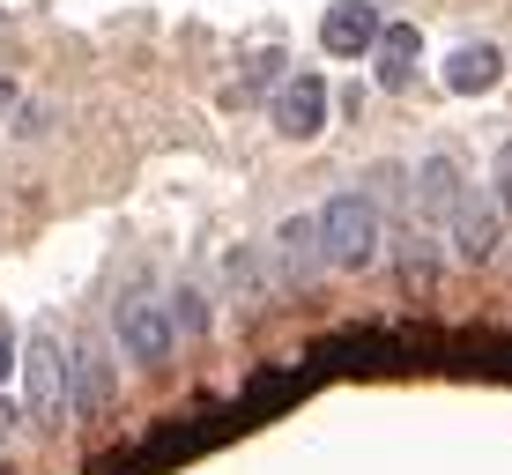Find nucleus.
Wrapping results in <instances>:
<instances>
[{
    "instance_id": "obj_14",
    "label": "nucleus",
    "mask_w": 512,
    "mask_h": 475,
    "mask_svg": "<svg viewBox=\"0 0 512 475\" xmlns=\"http://www.w3.org/2000/svg\"><path fill=\"white\" fill-rule=\"evenodd\" d=\"M223 275H231L238 290H260V283H268V268H260L253 245H231V253H223Z\"/></svg>"
},
{
    "instance_id": "obj_19",
    "label": "nucleus",
    "mask_w": 512,
    "mask_h": 475,
    "mask_svg": "<svg viewBox=\"0 0 512 475\" xmlns=\"http://www.w3.org/2000/svg\"><path fill=\"white\" fill-rule=\"evenodd\" d=\"M334 104H342V112L357 119V112H364V82H342V90H334Z\"/></svg>"
},
{
    "instance_id": "obj_13",
    "label": "nucleus",
    "mask_w": 512,
    "mask_h": 475,
    "mask_svg": "<svg viewBox=\"0 0 512 475\" xmlns=\"http://www.w3.org/2000/svg\"><path fill=\"white\" fill-rule=\"evenodd\" d=\"M164 305H171V327H179V334H208V297L201 290H164Z\"/></svg>"
},
{
    "instance_id": "obj_17",
    "label": "nucleus",
    "mask_w": 512,
    "mask_h": 475,
    "mask_svg": "<svg viewBox=\"0 0 512 475\" xmlns=\"http://www.w3.org/2000/svg\"><path fill=\"white\" fill-rule=\"evenodd\" d=\"M23 431H30V409H23L15 394H0V446H15Z\"/></svg>"
},
{
    "instance_id": "obj_12",
    "label": "nucleus",
    "mask_w": 512,
    "mask_h": 475,
    "mask_svg": "<svg viewBox=\"0 0 512 475\" xmlns=\"http://www.w3.org/2000/svg\"><path fill=\"white\" fill-rule=\"evenodd\" d=\"M275 82H290V75H282V52H260V60L245 67V82L231 90V104H253V97H268Z\"/></svg>"
},
{
    "instance_id": "obj_18",
    "label": "nucleus",
    "mask_w": 512,
    "mask_h": 475,
    "mask_svg": "<svg viewBox=\"0 0 512 475\" xmlns=\"http://www.w3.org/2000/svg\"><path fill=\"white\" fill-rule=\"evenodd\" d=\"M8 372H23V349H15V334L0 327V379H8Z\"/></svg>"
},
{
    "instance_id": "obj_20",
    "label": "nucleus",
    "mask_w": 512,
    "mask_h": 475,
    "mask_svg": "<svg viewBox=\"0 0 512 475\" xmlns=\"http://www.w3.org/2000/svg\"><path fill=\"white\" fill-rule=\"evenodd\" d=\"M8 104H15V82H8V75H0V112H8Z\"/></svg>"
},
{
    "instance_id": "obj_5",
    "label": "nucleus",
    "mask_w": 512,
    "mask_h": 475,
    "mask_svg": "<svg viewBox=\"0 0 512 475\" xmlns=\"http://www.w3.org/2000/svg\"><path fill=\"white\" fill-rule=\"evenodd\" d=\"M320 275H334V260H327V231H320V208H297V216H282L275 223V283H290V290H312Z\"/></svg>"
},
{
    "instance_id": "obj_9",
    "label": "nucleus",
    "mask_w": 512,
    "mask_h": 475,
    "mask_svg": "<svg viewBox=\"0 0 512 475\" xmlns=\"http://www.w3.org/2000/svg\"><path fill=\"white\" fill-rule=\"evenodd\" d=\"M461 193H468V179H461V164H453L446 149H431L416 164V216L431 223V231H446V216L461 208Z\"/></svg>"
},
{
    "instance_id": "obj_2",
    "label": "nucleus",
    "mask_w": 512,
    "mask_h": 475,
    "mask_svg": "<svg viewBox=\"0 0 512 475\" xmlns=\"http://www.w3.org/2000/svg\"><path fill=\"white\" fill-rule=\"evenodd\" d=\"M320 231H327V260L334 268L364 275V268H379V253H386V208L364 186H342V193L320 201Z\"/></svg>"
},
{
    "instance_id": "obj_4",
    "label": "nucleus",
    "mask_w": 512,
    "mask_h": 475,
    "mask_svg": "<svg viewBox=\"0 0 512 475\" xmlns=\"http://www.w3.org/2000/svg\"><path fill=\"white\" fill-rule=\"evenodd\" d=\"M505 208H498V193H483L468 179V193H461V208L446 216V253L461 260V268H490L498 260V245H505Z\"/></svg>"
},
{
    "instance_id": "obj_6",
    "label": "nucleus",
    "mask_w": 512,
    "mask_h": 475,
    "mask_svg": "<svg viewBox=\"0 0 512 475\" xmlns=\"http://www.w3.org/2000/svg\"><path fill=\"white\" fill-rule=\"evenodd\" d=\"M268 112H275V134H282V142H320V127H327V112H334L327 75H312V67H305V75H290V82L275 90Z\"/></svg>"
},
{
    "instance_id": "obj_15",
    "label": "nucleus",
    "mask_w": 512,
    "mask_h": 475,
    "mask_svg": "<svg viewBox=\"0 0 512 475\" xmlns=\"http://www.w3.org/2000/svg\"><path fill=\"white\" fill-rule=\"evenodd\" d=\"M8 134H15V142H45V134H52V104L30 97L23 112H15V127H8Z\"/></svg>"
},
{
    "instance_id": "obj_16",
    "label": "nucleus",
    "mask_w": 512,
    "mask_h": 475,
    "mask_svg": "<svg viewBox=\"0 0 512 475\" xmlns=\"http://www.w3.org/2000/svg\"><path fill=\"white\" fill-rule=\"evenodd\" d=\"M490 193H498V208L512 216V142H498V156H490Z\"/></svg>"
},
{
    "instance_id": "obj_1",
    "label": "nucleus",
    "mask_w": 512,
    "mask_h": 475,
    "mask_svg": "<svg viewBox=\"0 0 512 475\" xmlns=\"http://www.w3.org/2000/svg\"><path fill=\"white\" fill-rule=\"evenodd\" d=\"M23 409L38 431H60L75 416V342H60L52 320H38L23 342Z\"/></svg>"
},
{
    "instance_id": "obj_11",
    "label": "nucleus",
    "mask_w": 512,
    "mask_h": 475,
    "mask_svg": "<svg viewBox=\"0 0 512 475\" xmlns=\"http://www.w3.org/2000/svg\"><path fill=\"white\" fill-rule=\"evenodd\" d=\"M372 60H379V90H409V82H416V60H423V38H416V23H386V38H379V52H372Z\"/></svg>"
},
{
    "instance_id": "obj_8",
    "label": "nucleus",
    "mask_w": 512,
    "mask_h": 475,
    "mask_svg": "<svg viewBox=\"0 0 512 475\" xmlns=\"http://www.w3.org/2000/svg\"><path fill=\"white\" fill-rule=\"evenodd\" d=\"M112 327H90V334H75V416H97V409H112V372H119V357H112Z\"/></svg>"
},
{
    "instance_id": "obj_3",
    "label": "nucleus",
    "mask_w": 512,
    "mask_h": 475,
    "mask_svg": "<svg viewBox=\"0 0 512 475\" xmlns=\"http://www.w3.org/2000/svg\"><path fill=\"white\" fill-rule=\"evenodd\" d=\"M104 327H112L119 357H134L141 372H156V364H171V349H179V327H171V305L156 290H119L112 312H104Z\"/></svg>"
},
{
    "instance_id": "obj_10",
    "label": "nucleus",
    "mask_w": 512,
    "mask_h": 475,
    "mask_svg": "<svg viewBox=\"0 0 512 475\" xmlns=\"http://www.w3.org/2000/svg\"><path fill=\"white\" fill-rule=\"evenodd\" d=\"M438 82H446L453 97H490V90L505 82V52H498V45H461V52H446Z\"/></svg>"
},
{
    "instance_id": "obj_7",
    "label": "nucleus",
    "mask_w": 512,
    "mask_h": 475,
    "mask_svg": "<svg viewBox=\"0 0 512 475\" xmlns=\"http://www.w3.org/2000/svg\"><path fill=\"white\" fill-rule=\"evenodd\" d=\"M379 38H386V23H379L372 0H334V8L320 15V45L334 52V60H372Z\"/></svg>"
}]
</instances>
